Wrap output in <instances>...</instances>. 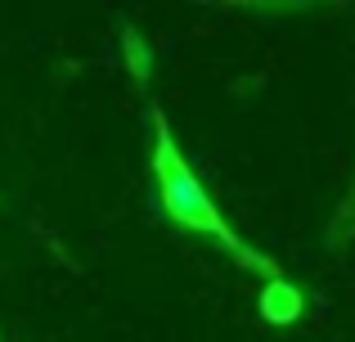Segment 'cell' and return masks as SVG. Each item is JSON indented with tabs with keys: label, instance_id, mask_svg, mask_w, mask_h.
Returning <instances> with one entry per match:
<instances>
[{
	"label": "cell",
	"instance_id": "6da1fadb",
	"mask_svg": "<svg viewBox=\"0 0 355 342\" xmlns=\"http://www.w3.org/2000/svg\"><path fill=\"white\" fill-rule=\"evenodd\" d=\"M148 167H153L157 198H162L166 216H171L180 230H193V234L211 239L216 248H225L239 266H248V271L261 275V284L284 280V266H279L275 257H266L261 248H252L248 239L220 216V207L211 203V194L202 189V180L193 176L189 158H184V149L175 144L171 126H166V117L157 113V108H153V153H148Z\"/></svg>",
	"mask_w": 355,
	"mask_h": 342
},
{
	"label": "cell",
	"instance_id": "7a4b0ae2",
	"mask_svg": "<svg viewBox=\"0 0 355 342\" xmlns=\"http://www.w3.org/2000/svg\"><path fill=\"white\" fill-rule=\"evenodd\" d=\"M302 311H306V298L293 280L261 284V316H266L270 325H293V320H302Z\"/></svg>",
	"mask_w": 355,
	"mask_h": 342
},
{
	"label": "cell",
	"instance_id": "3957f363",
	"mask_svg": "<svg viewBox=\"0 0 355 342\" xmlns=\"http://www.w3.org/2000/svg\"><path fill=\"white\" fill-rule=\"evenodd\" d=\"M121 50H126V68L130 77L139 81V86H148V77H153V50H148V41L139 36V27H121Z\"/></svg>",
	"mask_w": 355,
	"mask_h": 342
}]
</instances>
